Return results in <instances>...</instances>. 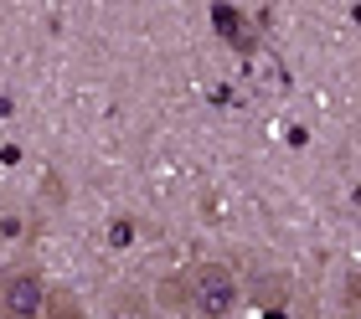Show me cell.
Here are the masks:
<instances>
[{
    "label": "cell",
    "instance_id": "cell-1",
    "mask_svg": "<svg viewBox=\"0 0 361 319\" xmlns=\"http://www.w3.org/2000/svg\"><path fill=\"white\" fill-rule=\"evenodd\" d=\"M186 304L196 319H233L243 304V283L227 263H196L186 273Z\"/></svg>",
    "mask_w": 361,
    "mask_h": 319
},
{
    "label": "cell",
    "instance_id": "cell-2",
    "mask_svg": "<svg viewBox=\"0 0 361 319\" xmlns=\"http://www.w3.org/2000/svg\"><path fill=\"white\" fill-rule=\"evenodd\" d=\"M52 283L31 258H16L0 268V319H42Z\"/></svg>",
    "mask_w": 361,
    "mask_h": 319
},
{
    "label": "cell",
    "instance_id": "cell-3",
    "mask_svg": "<svg viewBox=\"0 0 361 319\" xmlns=\"http://www.w3.org/2000/svg\"><path fill=\"white\" fill-rule=\"evenodd\" d=\"M109 319H155V309L145 304L140 294H119V299L109 304Z\"/></svg>",
    "mask_w": 361,
    "mask_h": 319
},
{
    "label": "cell",
    "instance_id": "cell-4",
    "mask_svg": "<svg viewBox=\"0 0 361 319\" xmlns=\"http://www.w3.org/2000/svg\"><path fill=\"white\" fill-rule=\"evenodd\" d=\"M155 319H171V314H155Z\"/></svg>",
    "mask_w": 361,
    "mask_h": 319
}]
</instances>
